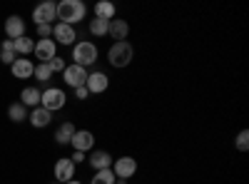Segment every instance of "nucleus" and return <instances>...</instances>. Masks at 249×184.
Returning a JSON list of instances; mask_svg holds the SVG:
<instances>
[{
  "label": "nucleus",
  "instance_id": "c756f323",
  "mask_svg": "<svg viewBox=\"0 0 249 184\" xmlns=\"http://www.w3.org/2000/svg\"><path fill=\"white\" fill-rule=\"evenodd\" d=\"M70 159H72V165H80V162H85L88 157H85V152H75Z\"/></svg>",
  "mask_w": 249,
  "mask_h": 184
},
{
  "label": "nucleus",
  "instance_id": "2eb2a0df",
  "mask_svg": "<svg viewBox=\"0 0 249 184\" xmlns=\"http://www.w3.org/2000/svg\"><path fill=\"white\" fill-rule=\"evenodd\" d=\"M10 72H13V77H18V80H28V77H33L35 65L30 63V60H25V57H18L15 63L10 65Z\"/></svg>",
  "mask_w": 249,
  "mask_h": 184
},
{
  "label": "nucleus",
  "instance_id": "1a4fd4ad",
  "mask_svg": "<svg viewBox=\"0 0 249 184\" xmlns=\"http://www.w3.org/2000/svg\"><path fill=\"white\" fill-rule=\"evenodd\" d=\"M70 145L75 147V152H90L95 150V134L90 130H77L70 139Z\"/></svg>",
  "mask_w": 249,
  "mask_h": 184
},
{
  "label": "nucleus",
  "instance_id": "ddd939ff",
  "mask_svg": "<svg viewBox=\"0 0 249 184\" xmlns=\"http://www.w3.org/2000/svg\"><path fill=\"white\" fill-rule=\"evenodd\" d=\"M35 57L40 63H50L55 57V40L53 37H45V40H37L35 43Z\"/></svg>",
  "mask_w": 249,
  "mask_h": 184
},
{
  "label": "nucleus",
  "instance_id": "9d476101",
  "mask_svg": "<svg viewBox=\"0 0 249 184\" xmlns=\"http://www.w3.org/2000/svg\"><path fill=\"white\" fill-rule=\"evenodd\" d=\"M53 40L55 45H72L75 43V28L65 23H55L53 25Z\"/></svg>",
  "mask_w": 249,
  "mask_h": 184
},
{
  "label": "nucleus",
  "instance_id": "473e14b6",
  "mask_svg": "<svg viewBox=\"0 0 249 184\" xmlns=\"http://www.w3.org/2000/svg\"><path fill=\"white\" fill-rule=\"evenodd\" d=\"M65 184H80V182H75V179H70V182H65Z\"/></svg>",
  "mask_w": 249,
  "mask_h": 184
},
{
  "label": "nucleus",
  "instance_id": "f3484780",
  "mask_svg": "<svg viewBox=\"0 0 249 184\" xmlns=\"http://www.w3.org/2000/svg\"><path fill=\"white\" fill-rule=\"evenodd\" d=\"M50 119H53V115L48 112V110H43V107H35L30 115H28V122L35 127V130H43V127H48L50 125Z\"/></svg>",
  "mask_w": 249,
  "mask_h": 184
},
{
  "label": "nucleus",
  "instance_id": "20e7f679",
  "mask_svg": "<svg viewBox=\"0 0 249 184\" xmlns=\"http://www.w3.org/2000/svg\"><path fill=\"white\" fill-rule=\"evenodd\" d=\"M65 102H68V97H65V92H62L60 87H48V90L43 92V97H40V107L48 110V112L53 115V112H57V110L65 107Z\"/></svg>",
  "mask_w": 249,
  "mask_h": 184
},
{
  "label": "nucleus",
  "instance_id": "a211bd4d",
  "mask_svg": "<svg viewBox=\"0 0 249 184\" xmlns=\"http://www.w3.org/2000/svg\"><path fill=\"white\" fill-rule=\"evenodd\" d=\"M40 97H43V92H40L37 87H25L23 92H20V105L25 107H40Z\"/></svg>",
  "mask_w": 249,
  "mask_h": 184
},
{
  "label": "nucleus",
  "instance_id": "f257e3e1",
  "mask_svg": "<svg viewBox=\"0 0 249 184\" xmlns=\"http://www.w3.org/2000/svg\"><path fill=\"white\" fill-rule=\"evenodd\" d=\"M85 3L82 0H62V3H57V20L60 23H65V25H77L80 20H85Z\"/></svg>",
  "mask_w": 249,
  "mask_h": 184
},
{
  "label": "nucleus",
  "instance_id": "412c9836",
  "mask_svg": "<svg viewBox=\"0 0 249 184\" xmlns=\"http://www.w3.org/2000/svg\"><path fill=\"white\" fill-rule=\"evenodd\" d=\"M0 60H3L5 65H13L15 63V43L13 40H3V45H0Z\"/></svg>",
  "mask_w": 249,
  "mask_h": 184
},
{
  "label": "nucleus",
  "instance_id": "aec40b11",
  "mask_svg": "<svg viewBox=\"0 0 249 184\" xmlns=\"http://www.w3.org/2000/svg\"><path fill=\"white\" fill-rule=\"evenodd\" d=\"M95 17L100 20H110L115 17V3H110V0H100V3H95Z\"/></svg>",
  "mask_w": 249,
  "mask_h": 184
},
{
  "label": "nucleus",
  "instance_id": "0eeeda50",
  "mask_svg": "<svg viewBox=\"0 0 249 184\" xmlns=\"http://www.w3.org/2000/svg\"><path fill=\"white\" fill-rule=\"evenodd\" d=\"M112 172H115V177L117 179H130V177H135V172H137V159L135 157H120V159H115L112 162Z\"/></svg>",
  "mask_w": 249,
  "mask_h": 184
},
{
  "label": "nucleus",
  "instance_id": "bb28decb",
  "mask_svg": "<svg viewBox=\"0 0 249 184\" xmlns=\"http://www.w3.org/2000/svg\"><path fill=\"white\" fill-rule=\"evenodd\" d=\"M234 147H237L239 152H247V150H249V132H247V130H242V132L237 134V142H234Z\"/></svg>",
  "mask_w": 249,
  "mask_h": 184
},
{
  "label": "nucleus",
  "instance_id": "4468645a",
  "mask_svg": "<svg viewBox=\"0 0 249 184\" xmlns=\"http://www.w3.org/2000/svg\"><path fill=\"white\" fill-rule=\"evenodd\" d=\"M5 35H8V40L23 37V35H25V20L20 17V15H10V17L5 20Z\"/></svg>",
  "mask_w": 249,
  "mask_h": 184
},
{
  "label": "nucleus",
  "instance_id": "c85d7f7f",
  "mask_svg": "<svg viewBox=\"0 0 249 184\" xmlns=\"http://www.w3.org/2000/svg\"><path fill=\"white\" fill-rule=\"evenodd\" d=\"M37 35H40V40L53 37V25H37Z\"/></svg>",
  "mask_w": 249,
  "mask_h": 184
},
{
  "label": "nucleus",
  "instance_id": "5701e85b",
  "mask_svg": "<svg viewBox=\"0 0 249 184\" xmlns=\"http://www.w3.org/2000/svg\"><path fill=\"white\" fill-rule=\"evenodd\" d=\"M15 43V55H30L33 50H35V40H30V37H18V40H13Z\"/></svg>",
  "mask_w": 249,
  "mask_h": 184
},
{
  "label": "nucleus",
  "instance_id": "393cba45",
  "mask_svg": "<svg viewBox=\"0 0 249 184\" xmlns=\"http://www.w3.org/2000/svg\"><path fill=\"white\" fill-rule=\"evenodd\" d=\"M107 20H100V17H92L90 20V33L92 35H97V37H102V35H107Z\"/></svg>",
  "mask_w": 249,
  "mask_h": 184
},
{
  "label": "nucleus",
  "instance_id": "f8f14e48",
  "mask_svg": "<svg viewBox=\"0 0 249 184\" xmlns=\"http://www.w3.org/2000/svg\"><path fill=\"white\" fill-rule=\"evenodd\" d=\"M75 177V165H72V159H68V157H60L57 162H55V179L57 182H70Z\"/></svg>",
  "mask_w": 249,
  "mask_h": 184
},
{
  "label": "nucleus",
  "instance_id": "2f4dec72",
  "mask_svg": "<svg viewBox=\"0 0 249 184\" xmlns=\"http://www.w3.org/2000/svg\"><path fill=\"white\" fill-rule=\"evenodd\" d=\"M115 184H127V179H115Z\"/></svg>",
  "mask_w": 249,
  "mask_h": 184
},
{
  "label": "nucleus",
  "instance_id": "7ed1b4c3",
  "mask_svg": "<svg viewBox=\"0 0 249 184\" xmlns=\"http://www.w3.org/2000/svg\"><path fill=\"white\" fill-rule=\"evenodd\" d=\"M95 63H97V45L95 43L82 40V43H77L72 48V65H80L88 70V65H95Z\"/></svg>",
  "mask_w": 249,
  "mask_h": 184
},
{
  "label": "nucleus",
  "instance_id": "a878e982",
  "mask_svg": "<svg viewBox=\"0 0 249 184\" xmlns=\"http://www.w3.org/2000/svg\"><path fill=\"white\" fill-rule=\"evenodd\" d=\"M33 77H37V83H48V80L53 77V72H50V67H48L45 63H40V65H35Z\"/></svg>",
  "mask_w": 249,
  "mask_h": 184
},
{
  "label": "nucleus",
  "instance_id": "cd10ccee",
  "mask_svg": "<svg viewBox=\"0 0 249 184\" xmlns=\"http://www.w3.org/2000/svg\"><path fill=\"white\" fill-rule=\"evenodd\" d=\"M45 65L50 67V72H62V70L68 67V65H65V60H62V57H57V55L50 60V63H45Z\"/></svg>",
  "mask_w": 249,
  "mask_h": 184
},
{
  "label": "nucleus",
  "instance_id": "6e6552de",
  "mask_svg": "<svg viewBox=\"0 0 249 184\" xmlns=\"http://www.w3.org/2000/svg\"><path fill=\"white\" fill-rule=\"evenodd\" d=\"M85 87H88L90 95H100V92H105V90L110 87V77H107L105 72H100V70L88 72V83H85Z\"/></svg>",
  "mask_w": 249,
  "mask_h": 184
},
{
  "label": "nucleus",
  "instance_id": "423d86ee",
  "mask_svg": "<svg viewBox=\"0 0 249 184\" xmlns=\"http://www.w3.org/2000/svg\"><path fill=\"white\" fill-rule=\"evenodd\" d=\"M62 80H65V85L77 90V87H85L88 83V70L80 67V65H68L65 70H62Z\"/></svg>",
  "mask_w": 249,
  "mask_h": 184
},
{
  "label": "nucleus",
  "instance_id": "6ab92c4d",
  "mask_svg": "<svg viewBox=\"0 0 249 184\" xmlns=\"http://www.w3.org/2000/svg\"><path fill=\"white\" fill-rule=\"evenodd\" d=\"M75 132L77 130H75L72 122H62V125L57 127V132H55V142H57V145H70V139H72Z\"/></svg>",
  "mask_w": 249,
  "mask_h": 184
},
{
  "label": "nucleus",
  "instance_id": "dca6fc26",
  "mask_svg": "<svg viewBox=\"0 0 249 184\" xmlns=\"http://www.w3.org/2000/svg\"><path fill=\"white\" fill-rule=\"evenodd\" d=\"M127 33H130V25L124 23V20H117V17H112V20H110V25H107V35L115 40V43L124 40V37H127Z\"/></svg>",
  "mask_w": 249,
  "mask_h": 184
},
{
  "label": "nucleus",
  "instance_id": "b1692460",
  "mask_svg": "<svg viewBox=\"0 0 249 184\" xmlns=\"http://www.w3.org/2000/svg\"><path fill=\"white\" fill-rule=\"evenodd\" d=\"M115 172L112 169H100V172H95V177L90 179V184H115Z\"/></svg>",
  "mask_w": 249,
  "mask_h": 184
},
{
  "label": "nucleus",
  "instance_id": "f03ea898",
  "mask_svg": "<svg viewBox=\"0 0 249 184\" xmlns=\"http://www.w3.org/2000/svg\"><path fill=\"white\" fill-rule=\"evenodd\" d=\"M132 57H135V50H132V45L127 43V40H120V43H115L107 50V63L112 67H127L132 63Z\"/></svg>",
  "mask_w": 249,
  "mask_h": 184
},
{
  "label": "nucleus",
  "instance_id": "9b49d317",
  "mask_svg": "<svg viewBox=\"0 0 249 184\" xmlns=\"http://www.w3.org/2000/svg\"><path fill=\"white\" fill-rule=\"evenodd\" d=\"M88 162H90V167L95 169V172H100V169H112V154L107 152V150H92V154L88 157Z\"/></svg>",
  "mask_w": 249,
  "mask_h": 184
},
{
  "label": "nucleus",
  "instance_id": "39448f33",
  "mask_svg": "<svg viewBox=\"0 0 249 184\" xmlns=\"http://www.w3.org/2000/svg\"><path fill=\"white\" fill-rule=\"evenodd\" d=\"M55 17H57V5L53 0H45L33 10V20L35 25H55Z\"/></svg>",
  "mask_w": 249,
  "mask_h": 184
},
{
  "label": "nucleus",
  "instance_id": "7c9ffc66",
  "mask_svg": "<svg viewBox=\"0 0 249 184\" xmlns=\"http://www.w3.org/2000/svg\"><path fill=\"white\" fill-rule=\"evenodd\" d=\"M88 95H90L88 87H77V90H75V97H77V100H88Z\"/></svg>",
  "mask_w": 249,
  "mask_h": 184
},
{
  "label": "nucleus",
  "instance_id": "4be33fe9",
  "mask_svg": "<svg viewBox=\"0 0 249 184\" xmlns=\"http://www.w3.org/2000/svg\"><path fill=\"white\" fill-rule=\"evenodd\" d=\"M8 117L15 122V125H18V122H25L28 119V107L20 105V102H13V105L8 107Z\"/></svg>",
  "mask_w": 249,
  "mask_h": 184
}]
</instances>
